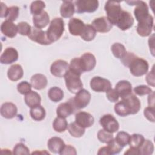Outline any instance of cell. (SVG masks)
<instances>
[{"mask_svg":"<svg viewBox=\"0 0 155 155\" xmlns=\"http://www.w3.org/2000/svg\"><path fill=\"white\" fill-rule=\"evenodd\" d=\"M106 97L111 102H116L119 97V96L115 89H110L106 93Z\"/></svg>","mask_w":155,"mask_h":155,"instance_id":"cell-50","label":"cell"},{"mask_svg":"<svg viewBox=\"0 0 155 155\" xmlns=\"http://www.w3.org/2000/svg\"><path fill=\"white\" fill-rule=\"evenodd\" d=\"M65 85L67 90L71 93L76 94L82 89L83 84L81 76L68 68L64 76Z\"/></svg>","mask_w":155,"mask_h":155,"instance_id":"cell-3","label":"cell"},{"mask_svg":"<svg viewBox=\"0 0 155 155\" xmlns=\"http://www.w3.org/2000/svg\"><path fill=\"white\" fill-rule=\"evenodd\" d=\"M130 135L125 131H119L117 133L114 140L123 148L127 145H128L130 139Z\"/></svg>","mask_w":155,"mask_h":155,"instance_id":"cell-40","label":"cell"},{"mask_svg":"<svg viewBox=\"0 0 155 155\" xmlns=\"http://www.w3.org/2000/svg\"><path fill=\"white\" fill-rule=\"evenodd\" d=\"M114 89L122 99L132 94V85L129 81L126 80L119 81L116 84Z\"/></svg>","mask_w":155,"mask_h":155,"instance_id":"cell-21","label":"cell"},{"mask_svg":"<svg viewBox=\"0 0 155 155\" xmlns=\"http://www.w3.org/2000/svg\"><path fill=\"white\" fill-rule=\"evenodd\" d=\"M77 152L74 147L73 146H71L70 145H65L62 151L61 152V155H64V154H76Z\"/></svg>","mask_w":155,"mask_h":155,"instance_id":"cell-51","label":"cell"},{"mask_svg":"<svg viewBox=\"0 0 155 155\" xmlns=\"http://www.w3.org/2000/svg\"><path fill=\"white\" fill-rule=\"evenodd\" d=\"M129 5H136L134 10V15L137 22L146 18L149 15V9L146 2L142 1H125Z\"/></svg>","mask_w":155,"mask_h":155,"instance_id":"cell-6","label":"cell"},{"mask_svg":"<svg viewBox=\"0 0 155 155\" xmlns=\"http://www.w3.org/2000/svg\"><path fill=\"white\" fill-rule=\"evenodd\" d=\"M13 154H29L30 150L28 148L22 143H17L13 148Z\"/></svg>","mask_w":155,"mask_h":155,"instance_id":"cell-47","label":"cell"},{"mask_svg":"<svg viewBox=\"0 0 155 155\" xmlns=\"http://www.w3.org/2000/svg\"><path fill=\"white\" fill-rule=\"evenodd\" d=\"M134 24V18L127 11L122 10L120 16L117 20L115 25L121 30L125 31L130 28Z\"/></svg>","mask_w":155,"mask_h":155,"instance_id":"cell-15","label":"cell"},{"mask_svg":"<svg viewBox=\"0 0 155 155\" xmlns=\"http://www.w3.org/2000/svg\"><path fill=\"white\" fill-rule=\"evenodd\" d=\"M18 51L13 47H7L4 50L0 57V62L2 64H11L15 62L18 59Z\"/></svg>","mask_w":155,"mask_h":155,"instance_id":"cell-19","label":"cell"},{"mask_svg":"<svg viewBox=\"0 0 155 155\" xmlns=\"http://www.w3.org/2000/svg\"><path fill=\"white\" fill-rule=\"evenodd\" d=\"M128 110L130 114H137L141 108V103L138 97H136L133 93L129 95L128 96L122 99Z\"/></svg>","mask_w":155,"mask_h":155,"instance_id":"cell-17","label":"cell"},{"mask_svg":"<svg viewBox=\"0 0 155 155\" xmlns=\"http://www.w3.org/2000/svg\"><path fill=\"white\" fill-rule=\"evenodd\" d=\"M107 147H108V151L110 153V155L118 154L121 151V150L123 148V147L122 146H120L114 140V139L111 142H110L109 143H108Z\"/></svg>","mask_w":155,"mask_h":155,"instance_id":"cell-46","label":"cell"},{"mask_svg":"<svg viewBox=\"0 0 155 155\" xmlns=\"http://www.w3.org/2000/svg\"><path fill=\"white\" fill-rule=\"evenodd\" d=\"M19 8L17 6H12L8 7V12L6 15V20L13 22L16 20L19 16Z\"/></svg>","mask_w":155,"mask_h":155,"instance_id":"cell-42","label":"cell"},{"mask_svg":"<svg viewBox=\"0 0 155 155\" xmlns=\"http://www.w3.org/2000/svg\"><path fill=\"white\" fill-rule=\"evenodd\" d=\"M50 22V16L47 12L43 11L41 13L33 16L34 27L38 28L45 27Z\"/></svg>","mask_w":155,"mask_h":155,"instance_id":"cell-26","label":"cell"},{"mask_svg":"<svg viewBox=\"0 0 155 155\" xmlns=\"http://www.w3.org/2000/svg\"><path fill=\"white\" fill-rule=\"evenodd\" d=\"M133 91L136 94L140 96L149 94L153 92V90L150 87L145 85H138L134 87V88L133 89Z\"/></svg>","mask_w":155,"mask_h":155,"instance_id":"cell-45","label":"cell"},{"mask_svg":"<svg viewBox=\"0 0 155 155\" xmlns=\"http://www.w3.org/2000/svg\"><path fill=\"white\" fill-rule=\"evenodd\" d=\"M154 91L151 93L150 94H148V104L149 106L151 107H154Z\"/></svg>","mask_w":155,"mask_h":155,"instance_id":"cell-54","label":"cell"},{"mask_svg":"<svg viewBox=\"0 0 155 155\" xmlns=\"http://www.w3.org/2000/svg\"><path fill=\"white\" fill-rule=\"evenodd\" d=\"M77 110L71 98L66 102L61 103L56 108V114L59 117L66 118Z\"/></svg>","mask_w":155,"mask_h":155,"instance_id":"cell-14","label":"cell"},{"mask_svg":"<svg viewBox=\"0 0 155 155\" xmlns=\"http://www.w3.org/2000/svg\"><path fill=\"white\" fill-rule=\"evenodd\" d=\"M124 154H140V153L138 149L130 147L129 149L127 150V151L124 153Z\"/></svg>","mask_w":155,"mask_h":155,"instance_id":"cell-56","label":"cell"},{"mask_svg":"<svg viewBox=\"0 0 155 155\" xmlns=\"http://www.w3.org/2000/svg\"><path fill=\"white\" fill-rule=\"evenodd\" d=\"M24 101L27 106L30 108L39 105L41 101L40 95L35 91H31L30 93L25 95Z\"/></svg>","mask_w":155,"mask_h":155,"instance_id":"cell-29","label":"cell"},{"mask_svg":"<svg viewBox=\"0 0 155 155\" xmlns=\"http://www.w3.org/2000/svg\"><path fill=\"white\" fill-rule=\"evenodd\" d=\"M97 137L101 142L107 144L109 143L114 139L113 133L108 132L104 129H101L98 131Z\"/></svg>","mask_w":155,"mask_h":155,"instance_id":"cell-41","label":"cell"},{"mask_svg":"<svg viewBox=\"0 0 155 155\" xmlns=\"http://www.w3.org/2000/svg\"><path fill=\"white\" fill-rule=\"evenodd\" d=\"M113 54L118 59H122L127 53L125 46L119 42L114 43L111 47Z\"/></svg>","mask_w":155,"mask_h":155,"instance_id":"cell-35","label":"cell"},{"mask_svg":"<svg viewBox=\"0 0 155 155\" xmlns=\"http://www.w3.org/2000/svg\"><path fill=\"white\" fill-rule=\"evenodd\" d=\"M0 113L3 117L8 119H12L16 116L18 108L12 102H5L1 107Z\"/></svg>","mask_w":155,"mask_h":155,"instance_id":"cell-23","label":"cell"},{"mask_svg":"<svg viewBox=\"0 0 155 155\" xmlns=\"http://www.w3.org/2000/svg\"><path fill=\"white\" fill-rule=\"evenodd\" d=\"M1 31L5 36L13 38L18 33L17 25L12 21L5 20L1 25Z\"/></svg>","mask_w":155,"mask_h":155,"instance_id":"cell-24","label":"cell"},{"mask_svg":"<svg viewBox=\"0 0 155 155\" xmlns=\"http://www.w3.org/2000/svg\"><path fill=\"white\" fill-rule=\"evenodd\" d=\"M69 69L79 74L80 76L83 73L80 67L79 58H74L71 60L70 64L69 65Z\"/></svg>","mask_w":155,"mask_h":155,"instance_id":"cell-48","label":"cell"},{"mask_svg":"<svg viewBox=\"0 0 155 155\" xmlns=\"http://www.w3.org/2000/svg\"><path fill=\"white\" fill-rule=\"evenodd\" d=\"M95 29L96 32L99 33H107L110 31L113 25L105 16H102L94 19L91 24Z\"/></svg>","mask_w":155,"mask_h":155,"instance_id":"cell-16","label":"cell"},{"mask_svg":"<svg viewBox=\"0 0 155 155\" xmlns=\"http://www.w3.org/2000/svg\"><path fill=\"white\" fill-rule=\"evenodd\" d=\"M72 99L78 110L82 109L89 104L91 100V94L87 90L81 89L76 94L74 97L72 98Z\"/></svg>","mask_w":155,"mask_h":155,"instance_id":"cell-10","label":"cell"},{"mask_svg":"<svg viewBox=\"0 0 155 155\" xmlns=\"http://www.w3.org/2000/svg\"><path fill=\"white\" fill-rule=\"evenodd\" d=\"M143 114L149 121L154 122V107L148 106L146 107L144 109Z\"/></svg>","mask_w":155,"mask_h":155,"instance_id":"cell-49","label":"cell"},{"mask_svg":"<svg viewBox=\"0 0 155 155\" xmlns=\"http://www.w3.org/2000/svg\"><path fill=\"white\" fill-rule=\"evenodd\" d=\"M99 124L104 130L111 133H116L119 128V124L117 120L110 114L103 115L100 118Z\"/></svg>","mask_w":155,"mask_h":155,"instance_id":"cell-8","label":"cell"},{"mask_svg":"<svg viewBox=\"0 0 155 155\" xmlns=\"http://www.w3.org/2000/svg\"><path fill=\"white\" fill-rule=\"evenodd\" d=\"M24 75L22 66L19 64H14L10 67L7 71L8 78L12 81H17L21 79Z\"/></svg>","mask_w":155,"mask_h":155,"instance_id":"cell-27","label":"cell"},{"mask_svg":"<svg viewBox=\"0 0 155 155\" xmlns=\"http://www.w3.org/2000/svg\"><path fill=\"white\" fill-rule=\"evenodd\" d=\"M1 18H5L7 12H8V7H7V5L4 4L2 2H1Z\"/></svg>","mask_w":155,"mask_h":155,"instance_id":"cell-53","label":"cell"},{"mask_svg":"<svg viewBox=\"0 0 155 155\" xmlns=\"http://www.w3.org/2000/svg\"><path fill=\"white\" fill-rule=\"evenodd\" d=\"M75 12L74 4L71 1H64L60 7V14L62 18H68L73 16Z\"/></svg>","mask_w":155,"mask_h":155,"instance_id":"cell-28","label":"cell"},{"mask_svg":"<svg viewBox=\"0 0 155 155\" xmlns=\"http://www.w3.org/2000/svg\"><path fill=\"white\" fill-rule=\"evenodd\" d=\"M104 9L107 13V18L113 25H115L123 10L120 6V2L119 1H108L105 3Z\"/></svg>","mask_w":155,"mask_h":155,"instance_id":"cell-4","label":"cell"},{"mask_svg":"<svg viewBox=\"0 0 155 155\" xmlns=\"http://www.w3.org/2000/svg\"><path fill=\"white\" fill-rule=\"evenodd\" d=\"M64 96L63 91L58 87H53L50 88L48 91L49 99L54 102L61 101L64 98Z\"/></svg>","mask_w":155,"mask_h":155,"instance_id":"cell-32","label":"cell"},{"mask_svg":"<svg viewBox=\"0 0 155 155\" xmlns=\"http://www.w3.org/2000/svg\"><path fill=\"white\" fill-rule=\"evenodd\" d=\"M114 111L116 114H117L118 116L121 117H125L127 116L128 115H130V113L126 107L124 101L122 99V101L117 102L114 107Z\"/></svg>","mask_w":155,"mask_h":155,"instance_id":"cell-39","label":"cell"},{"mask_svg":"<svg viewBox=\"0 0 155 155\" xmlns=\"http://www.w3.org/2000/svg\"><path fill=\"white\" fill-rule=\"evenodd\" d=\"M85 24L80 19L73 18L68 22V30L73 36H81Z\"/></svg>","mask_w":155,"mask_h":155,"instance_id":"cell-20","label":"cell"},{"mask_svg":"<svg viewBox=\"0 0 155 155\" xmlns=\"http://www.w3.org/2000/svg\"><path fill=\"white\" fill-rule=\"evenodd\" d=\"M30 114L31 117L35 121L42 120L46 115L45 110L41 105L30 108Z\"/></svg>","mask_w":155,"mask_h":155,"instance_id":"cell-30","label":"cell"},{"mask_svg":"<svg viewBox=\"0 0 155 155\" xmlns=\"http://www.w3.org/2000/svg\"><path fill=\"white\" fill-rule=\"evenodd\" d=\"M65 144L63 140L59 137L54 136L50 138L47 142L48 150L54 154H59L64 148Z\"/></svg>","mask_w":155,"mask_h":155,"instance_id":"cell-22","label":"cell"},{"mask_svg":"<svg viewBox=\"0 0 155 155\" xmlns=\"http://www.w3.org/2000/svg\"><path fill=\"white\" fill-rule=\"evenodd\" d=\"M79 64L82 72L90 71L96 65L95 56L91 53H85L79 58Z\"/></svg>","mask_w":155,"mask_h":155,"instance_id":"cell-12","label":"cell"},{"mask_svg":"<svg viewBox=\"0 0 155 155\" xmlns=\"http://www.w3.org/2000/svg\"><path fill=\"white\" fill-rule=\"evenodd\" d=\"M145 140L144 137L140 134L134 133L130 136V139L128 145L130 147L136 149H139Z\"/></svg>","mask_w":155,"mask_h":155,"instance_id":"cell-36","label":"cell"},{"mask_svg":"<svg viewBox=\"0 0 155 155\" xmlns=\"http://www.w3.org/2000/svg\"><path fill=\"white\" fill-rule=\"evenodd\" d=\"M75 122L81 127L86 128L91 127L94 122V117L85 111L78 112L75 115Z\"/></svg>","mask_w":155,"mask_h":155,"instance_id":"cell-18","label":"cell"},{"mask_svg":"<svg viewBox=\"0 0 155 155\" xmlns=\"http://www.w3.org/2000/svg\"><path fill=\"white\" fill-rule=\"evenodd\" d=\"M74 4L75 12L78 14L93 13L99 7V1L96 0H78Z\"/></svg>","mask_w":155,"mask_h":155,"instance_id":"cell-5","label":"cell"},{"mask_svg":"<svg viewBox=\"0 0 155 155\" xmlns=\"http://www.w3.org/2000/svg\"><path fill=\"white\" fill-rule=\"evenodd\" d=\"M31 85L27 81H22L17 85V90L19 93L26 95L31 91Z\"/></svg>","mask_w":155,"mask_h":155,"instance_id":"cell-44","label":"cell"},{"mask_svg":"<svg viewBox=\"0 0 155 155\" xmlns=\"http://www.w3.org/2000/svg\"><path fill=\"white\" fill-rule=\"evenodd\" d=\"M69 68L68 63L62 59H58L52 63L50 67V72L52 75L57 78L64 77Z\"/></svg>","mask_w":155,"mask_h":155,"instance_id":"cell-13","label":"cell"},{"mask_svg":"<svg viewBox=\"0 0 155 155\" xmlns=\"http://www.w3.org/2000/svg\"><path fill=\"white\" fill-rule=\"evenodd\" d=\"M92 90L96 92H107L111 88V83L107 79L100 76L93 77L90 83Z\"/></svg>","mask_w":155,"mask_h":155,"instance_id":"cell-9","label":"cell"},{"mask_svg":"<svg viewBox=\"0 0 155 155\" xmlns=\"http://www.w3.org/2000/svg\"><path fill=\"white\" fill-rule=\"evenodd\" d=\"M120 60L124 65L129 68L131 74L134 76H142L148 71V62L145 59L137 56L133 53L127 52Z\"/></svg>","mask_w":155,"mask_h":155,"instance_id":"cell-1","label":"cell"},{"mask_svg":"<svg viewBox=\"0 0 155 155\" xmlns=\"http://www.w3.org/2000/svg\"><path fill=\"white\" fill-rule=\"evenodd\" d=\"M18 33L22 36H28L31 27L27 22H21L17 24Z\"/></svg>","mask_w":155,"mask_h":155,"instance_id":"cell-43","label":"cell"},{"mask_svg":"<svg viewBox=\"0 0 155 155\" xmlns=\"http://www.w3.org/2000/svg\"><path fill=\"white\" fill-rule=\"evenodd\" d=\"M32 154H49V153L42 151H35V152H33Z\"/></svg>","mask_w":155,"mask_h":155,"instance_id":"cell-57","label":"cell"},{"mask_svg":"<svg viewBox=\"0 0 155 155\" xmlns=\"http://www.w3.org/2000/svg\"><path fill=\"white\" fill-rule=\"evenodd\" d=\"M140 154L142 155H150L152 154L154 151L153 143L148 140L145 139L143 143L139 149Z\"/></svg>","mask_w":155,"mask_h":155,"instance_id":"cell-38","label":"cell"},{"mask_svg":"<svg viewBox=\"0 0 155 155\" xmlns=\"http://www.w3.org/2000/svg\"><path fill=\"white\" fill-rule=\"evenodd\" d=\"M45 7V4L42 1H33L30 5V13L33 16L41 13Z\"/></svg>","mask_w":155,"mask_h":155,"instance_id":"cell-37","label":"cell"},{"mask_svg":"<svg viewBox=\"0 0 155 155\" xmlns=\"http://www.w3.org/2000/svg\"><path fill=\"white\" fill-rule=\"evenodd\" d=\"M68 127V123L65 118L58 116L53 122V128L54 130L58 133L64 132Z\"/></svg>","mask_w":155,"mask_h":155,"instance_id":"cell-34","label":"cell"},{"mask_svg":"<svg viewBox=\"0 0 155 155\" xmlns=\"http://www.w3.org/2000/svg\"><path fill=\"white\" fill-rule=\"evenodd\" d=\"M154 25V18L150 14L144 19L138 22L136 31L142 37H147L151 35Z\"/></svg>","mask_w":155,"mask_h":155,"instance_id":"cell-7","label":"cell"},{"mask_svg":"<svg viewBox=\"0 0 155 155\" xmlns=\"http://www.w3.org/2000/svg\"><path fill=\"white\" fill-rule=\"evenodd\" d=\"M97 154L98 155H103V154L110 155V153H109V151H108L107 146L102 147L100 148L99 149L98 152H97Z\"/></svg>","mask_w":155,"mask_h":155,"instance_id":"cell-55","label":"cell"},{"mask_svg":"<svg viewBox=\"0 0 155 155\" xmlns=\"http://www.w3.org/2000/svg\"><path fill=\"white\" fill-rule=\"evenodd\" d=\"M64 21L61 18L52 19L46 31L47 38L51 44L60 39L64 32Z\"/></svg>","mask_w":155,"mask_h":155,"instance_id":"cell-2","label":"cell"},{"mask_svg":"<svg viewBox=\"0 0 155 155\" xmlns=\"http://www.w3.org/2000/svg\"><path fill=\"white\" fill-rule=\"evenodd\" d=\"M68 131L70 135L74 137L79 138L82 137L85 133V128L81 127L76 122L70 123L67 127Z\"/></svg>","mask_w":155,"mask_h":155,"instance_id":"cell-31","label":"cell"},{"mask_svg":"<svg viewBox=\"0 0 155 155\" xmlns=\"http://www.w3.org/2000/svg\"><path fill=\"white\" fill-rule=\"evenodd\" d=\"M47 82L46 76L41 73L34 74L30 79V84L32 87L38 90L45 88L47 85Z\"/></svg>","mask_w":155,"mask_h":155,"instance_id":"cell-25","label":"cell"},{"mask_svg":"<svg viewBox=\"0 0 155 155\" xmlns=\"http://www.w3.org/2000/svg\"><path fill=\"white\" fill-rule=\"evenodd\" d=\"M146 81L149 85L154 87L155 81H154V67L152 68V70L148 72L146 76Z\"/></svg>","mask_w":155,"mask_h":155,"instance_id":"cell-52","label":"cell"},{"mask_svg":"<svg viewBox=\"0 0 155 155\" xmlns=\"http://www.w3.org/2000/svg\"><path fill=\"white\" fill-rule=\"evenodd\" d=\"M28 37L30 40L41 45H47L51 44L47 38L46 31L35 27H31L30 33Z\"/></svg>","mask_w":155,"mask_h":155,"instance_id":"cell-11","label":"cell"},{"mask_svg":"<svg viewBox=\"0 0 155 155\" xmlns=\"http://www.w3.org/2000/svg\"><path fill=\"white\" fill-rule=\"evenodd\" d=\"M96 31L91 24H85V27L81 35V38L85 41H91L94 39Z\"/></svg>","mask_w":155,"mask_h":155,"instance_id":"cell-33","label":"cell"}]
</instances>
